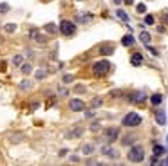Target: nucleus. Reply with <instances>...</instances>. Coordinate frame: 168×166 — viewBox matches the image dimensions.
<instances>
[{
    "mask_svg": "<svg viewBox=\"0 0 168 166\" xmlns=\"http://www.w3.org/2000/svg\"><path fill=\"white\" fill-rule=\"evenodd\" d=\"M89 20H92V15H80L78 16V22H89Z\"/></svg>",
    "mask_w": 168,
    "mask_h": 166,
    "instance_id": "23",
    "label": "nucleus"
},
{
    "mask_svg": "<svg viewBox=\"0 0 168 166\" xmlns=\"http://www.w3.org/2000/svg\"><path fill=\"white\" fill-rule=\"evenodd\" d=\"M145 99H147V94L141 92V90H136V92L128 94V101H132V103H143Z\"/></svg>",
    "mask_w": 168,
    "mask_h": 166,
    "instance_id": "6",
    "label": "nucleus"
},
{
    "mask_svg": "<svg viewBox=\"0 0 168 166\" xmlns=\"http://www.w3.org/2000/svg\"><path fill=\"white\" fill-rule=\"evenodd\" d=\"M92 152H94V145H83V148H81L83 155H92Z\"/></svg>",
    "mask_w": 168,
    "mask_h": 166,
    "instance_id": "17",
    "label": "nucleus"
},
{
    "mask_svg": "<svg viewBox=\"0 0 168 166\" xmlns=\"http://www.w3.org/2000/svg\"><path fill=\"white\" fill-rule=\"evenodd\" d=\"M130 63H132L134 67H139V65L143 63V56H141L139 53H136V54H134V56L130 58Z\"/></svg>",
    "mask_w": 168,
    "mask_h": 166,
    "instance_id": "12",
    "label": "nucleus"
},
{
    "mask_svg": "<svg viewBox=\"0 0 168 166\" xmlns=\"http://www.w3.org/2000/svg\"><path fill=\"white\" fill-rule=\"evenodd\" d=\"M154 22H156V18L152 15H147L145 16V23H147V26H154Z\"/></svg>",
    "mask_w": 168,
    "mask_h": 166,
    "instance_id": "22",
    "label": "nucleus"
},
{
    "mask_svg": "<svg viewBox=\"0 0 168 166\" xmlns=\"http://www.w3.org/2000/svg\"><path fill=\"white\" fill-rule=\"evenodd\" d=\"M103 137L107 143H114L116 139H119V128L117 127H109L103 130Z\"/></svg>",
    "mask_w": 168,
    "mask_h": 166,
    "instance_id": "5",
    "label": "nucleus"
},
{
    "mask_svg": "<svg viewBox=\"0 0 168 166\" xmlns=\"http://www.w3.org/2000/svg\"><path fill=\"white\" fill-rule=\"evenodd\" d=\"M101 103H103V98H100V96H98V98H94V99H92V107H94V108H96V107H100Z\"/></svg>",
    "mask_w": 168,
    "mask_h": 166,
    "instance_id": "26",
    "label": "nucleus"
},
{
    "mask_svg": "<svg viewBox=\"0 0 168 166\" xmlns=\"http://www.w3.org/2000/svg\"><path fill=\"white\" fill-rule=\"evenodd\" d=\"M20 87H22L23 90H27V88H31V87H33V83H31L29 80H23V81L20 83Z\"/></svg>",
    "mask_w": 168,
    "mask_h": 166,
    "instance_id": "21",
    "label": "nucleus"
},
{
    "mask_svg": "<svg viewBox=\"0 0 168 166\" xmlns=\"http://www.w3.org/2000/svg\"><path fill=\"white\" fill-rule=\"evenodd\" d=\"M121 2H123V0H114V4H117V6H119V4H121Z\"/></svg>",
    "mask_w": 168,
    "mask_h": 166,
    "instance_id": "33",
    "label": "nucleus"
},
{
    "mask_svg": "<svg viewBox=\"0 0 168 166\" xmlns=\"http://www.w3.org/2000/svg\"><path fill=\"white\" fill-rule=\"evenodd\" d=\"M16 31V23H7L6 26V33H15Z\"/></svg>",
    "mask_w": 168,
    "mask_h": 166,
    "instance_id": "25",
    "label": "nucleus"
},
{
    "mask_svg": "<svg viewBox=\"0 0 168 166\" xmlns=\"http://www.w3.org/2000/svg\"><path fill=\"white\" fill-rule=\"evenodd\" d=\"M116 15H117V18H121L125 23H128V15H127L123 9H116Z\"/></svg>",
    "mask_w": 168,
    "mask_h": 166,
    "instance_id": "18",
    "label": "nucleus"
},
{
    "mask_svg": "<svg viewBox=\"0 0 168 166\" xmlns=\"http://www.w3.org/2000/svg\"><path fill=\"white\" fill-rule=\"evenodd\" d=\"M136 11L141 13V15H143V13H147V6H145V4H137V9H136Z\"/></svg>",
    "mask_w": 168,
    "mask_h": 166,
    "instance_id": "27",
    "label": "nucleus"
},
{
    "mask_svg": "<svg viewBox=\"0 0 168 166\" xmlns=\"http://www.w3.org/2000/svg\"><path fill=\"white\" fill-rule=\"evenodd\" d=\"M9 4H6V2H2L0 4V15H6V13H9Z\"/></svg>",
    "mask_w": 168,
    "mask_h": 166,
    "instance_id": "20",
    "label": "nucleus"
},
{
    "mask_svg": "<svg viewBox=\"0 0 168 166\" xmlns=\"http://www.w3.org/2000/svg\"><path fill=\"white\" fill-rule=\"evenodd\" d=\"M69 108L73 112H81V110H85V101H81V99H70L69 101Z\"/></svg>",
    "mask_w": 168,
    "mask_h": 166,
    "instance_id": "7",
    "label": "nucleus"
},
{
    "mask_svg": "<svg viewBox=\"0 0 168 166\" xmlns=\"http://www.w3.org/2000/svg\"><path fill=\"white\" fill-rule=\"evenodd\" d=\"M136 139H137L136 135H130V134H128V135H125V137L121 139V145H125V146H132V145L136 143Z\"/></svg>",
    "mask_w": 168,
    "mask_h": 166,
    "instance_id": "9",
    "label": "nucleus"
},
{
    "mask_svg": "<svg viewBox=\"0 0 168 166\" xmlns=\"http://www.w3.org/2000/svg\"><path fill=\"white\" fill-rule=\"evenodd\" d=\"M143 123V117L137 114V112H128L123 116V119H121V125L127 127V128H136Z\"/></svg>",
    "mask_w": 168,
    "mask_h": 166,
    "instance_id": "2",
    "label": "nucleus"
},
{
    "mask_svg": "<svg viewBox=\"0 0 168 166\" xmlns=\"http://www.w3.org/2000/svg\"><path fill=\"white\" fill-rule=\"evenodd\" d=\"M90 130H92V132H98V130H100V123H98V121H94V123L90 125Z\"/></svg>",
    "mask_w": 168,
    "mask_h": 166,
    "instance_id": "30",
    "label": "nucleus"
},
{
    "mask_svg": "<svg viewBox=\"0 0 168 166\" xmlns=\"http://www.w3.org/2000/svg\"><path fill=\"white\" fill-rule=\"evenodd\" d=\"M156 117H157V123L159 125H166V116H164L163 110H157V116Z\"/></svg>",
    "mask_w": 168,
    "mask_h": 166,
    "instance_id": "19",
    "label": "nucleus"
},
{
    "mask_svg": "<svg viewBox=\"0 0 168 166\" xmlns=\"http://www.w3.org/2000/svg\"><path fill=\"white\" fill-rule=\"evenodd\" d=\"M87 88L85 87H81V85H78V87H74V92H85Z\"/></svg>",
    "mask_w": 168,
    "mask_h": 166,
    "instance_id": "32",
    "label": "nucleus"
},
{
    "mask_svg": "<svg viewBox=\"0 0 168 166\" xmlns=\"http://www.w3.org/2000/svg\"><path fill=\"white\" fill-rule=\"evenodd\" d=\"M164 154H166V150H164L161 145H156V146H154V155H156V157H163Z\"/></svg>",
    "mask_w": 168,
    "mask_h": 166,
    "instance_id": "16",
    "label": "nucleus"
},
{
    "mask_svg": "<svg viewBox=\"0 0 168 166\" xmlns=\"http://www.w3.org/2000/svg\"><path fill=\"white\" fill-rule=\"evenodd\" d=\"M114 53V45H110V43H105V45H101V54H112Z\"/></svg>",
    "mask_w": 168,
    "mask_h": 166,
    "instance_id": "15",
    "label": "nucleus"
},
{
    "mask_svg": "<svg viewBox=\"0 0 168 166\" xmlns=\"http://www.w3.org/2000/svg\"><path fill=\"white\" fill-rule=\"evenodd\" d=\"M134 42H136V40H134V36H132V34H125V36H123V40H121V43H123L125 47L134 45Z\"/></svg>",
    "mask_w": 168,
    "mask_h": 166,
    "instance_id": "14",
    "label": "nucleus"
},
{
    "mask_svg": "<svg viewBox=\"0 0 168 166\" xmlns=\"http://www.w3.org/2000/svg\"><path fill=\"white\" fill-rule=\"evenodd\" d=\"M150 103L152 105H161L163 103V94H152V96H150Z\"/></svg>",
    "mask_w": 168,
    "mask_h": 166,
    "instance_id": "11",
    "label": "nucleus"
},
{
    "mask_svg": "<svg viewBox=\"0 0 168 166\" xmlns=\"http://www.w3.org/2000/svg\"><path fill=\"white\" fill-rule=\"evenodd\" d=\"M73 80H74V76H73V74H65V76H63V83H70Z\"/></svg>",
    "mask_w": 168,
    "mask_h": 166,
    "instance_id": "29",
    "label": "nucleus"
},
{
    "mask_svg": "<svg viewBox=\"0 0 168 166\" xmlns=\"http://www.w3.org/2000/svg\"><path fill=\"white\" fill-rule=\"evenodd\" d=\"M60 33L65 36H73L76 33V23L70 22V20H62L60 22Z\"/></svg>",
    "mask_w": 168,
    "mask_h": 166,
    "instance_id": "4",
    "label": "nucleus"
},
{
    "mask_svg": "<svg viewBox=\"0 0 168 166\" xmlns=\"http://www.w3.org/2000/svg\"><path fill=\"white\" fill-rule=\"evenodd\" d=\"M36 78H38V80H42V78H45V70H43V69H40V70H38V72H36Z\"/></svg>",
    "mask_w": 168,
    "mask_h": 166,
    "instance_id": "31",
    "label": "nucleus"
},
{
    "mask_svg": "<svg viewBox=\"0 0 168 166\" xmlns=\"http://www.w3.org/2000/svg\"><path fill=\"white\" fill-rule=\"evenodd\" d=\"M20 70H22L23 76H27V74L33 72V65H31V63H22V65H20Z\"/></svg>",
    "mask_w": 168,
    "mask_h": 166,
    "instance_id": "10",
    "label": "nucleus"
},
{
    "mask_svg": "<svg viewBox=\"0 0 168 166\" xmlns=\"http://www.w3.org/2000/svg\"><path fill=\"white\" fill-rule=\"evenodd\" d=\"M139 40H141L143 43H145V45H150V42H152V36H150L147 31H143V33L139 34Z\"/></svg>",
    "mask_w": 168,
    "mask_h": 166,
    "instance_id": "13",
    "label": "nucleus"
},
{
    "mask_svg": "<svg viewBox=\"0 0 168 166\" xmlns=\"http://www.w3.org/2000/svg\"><path fill=\"white\" fill-rule=\"evenodd\" d=\"M45 31H47V33H56V27L53 26V23H47V26H45Z\"/></svg>",
    "mask_w": 168,
    "mask_h": 166,
    "instance_id": "28",
    "label": "nucleus"
},
{
    "mask_svg": "<svg viewBox=\"0 0 168 166\" xmlns=\"http://www.w3.org/2000/svg\"><path fill=\"white\" fill-rule=\"evenodd\" d=\"M22 63H23V58H22V56H20V54H18V56H15V58H13V65H16V67H18V65H22Z\"/></svg>",
    "mask_w": 168,
    "mask_h": 166,
    "instance_id": "24",
    "label": "nucleus"
},
{
    "mask_svg": "<svg viewBox=\"0 0 168 166\" xmlns=\"http://www.w3.org/2000/svg\"><path fill=\"white\" fill-rule=\"evenodd\" d=\"M110 63L107 61V60H100V61H96L94 65H92V72L96 74V76H105L109 70H110Z\"/></svg>",
    "mask_w": 168,
    "mask_h": 166,
    "instance_id": "3",
    "label": "nucleus"
},
{
    "mask_svg": "<svg viewBox=\"0 0 168 166\" xmlns=\"http://www.w3.org/2000/svg\"><path fill=\"white\" fill-rule=\"evenodd\" d=\"M127 159L130 162H141V161H145V148H143L141 145H132L128 148Z\"/></svg>",
    "mask_w": 168,
    "mask_h": 166,
    "instance_id": "1",
    "label": "nucleus"
},
{
    "mask_svg": "<svg viewBox=\"0 0 168 166\" xmlns=\"http://www.w3.org/2000/svg\"><path fill=\"white\" fill-rule=\"evenodd\" d=\"M101 154L103 155H107L109 159H117V150L114 148V146H110V145H107V146H101Z\"/></svg>",
    "mask_w": 168,
    "mask_h": 166,
    "instance_id": "8",
    "label": "nucleus"
}]
</instances>
